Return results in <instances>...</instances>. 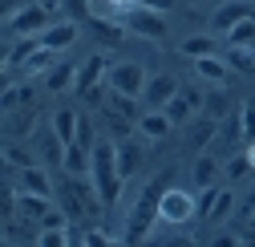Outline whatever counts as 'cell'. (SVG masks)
I'll return each mask as SVG.
<instances>
[{"instance_id":"6da1fadb","label":"cell","mask_w":255,"mask_h":247,"mask_svg":"<svg viewBox=\"0 0 255 247\" xmlns=\"http://www.w3.org/2000/svg\"><path fill=\"white\" fill-rule=\"evenodd\" d=\"M170 187V170H162L150 187L142 191V199L134 203V211H130V223H126V243H146L150 239V227H154V219H158V203H162V191Z\"/></svg>"},{"instance_id":"7a4b0ae2","label":"cell","mask_w":255,"mask_h":247,"mask_svg":"<svg viewBox=\"0 0 255 247\" xmlns=\"http://www.w3.org/2000/svg\"><path fill=\"white\" fill-rule=\"evenodd\" d=\"M61 207L69 211V219H77V223H89V219H98L102 215V195H98V187H93V178L85 182V174H69L65 182H61Z\"/></svg>"},{"instance_id":"3957f363","label":"cell","mask_w":255,"mask_h":247,"mask_svg":"<svg viewBox=\"0 0 255 247\" xmlns=\"http://www.w3.org/2000/svg\"><path fill=\"white\" fill-rule=\"evenodd\" d=\"M89 178H93V187H98V195H102V203L106 207H114L118 199H122V170H118V146L114 142H98L93 146V170H89Z\"/></svg>"},{"instance_id":"277c9868","label":"cell","mask_w":255,"mask_h":247,"mask_svg":"<svg viewBox=\"0 0 255 247\" xmlns=\"http://www.w3.org/2000/svg\"><path fill=\"white\" fill-rule=\"evenodd\" d=\"M122 24L130 28L134 37H146V41H162L166 37V12H158V8H146V4H130V8H122L118 12Z\"/></svg>"},{"instance_id":"5b68a950","label":"cell","mask_w":255,"mask_h":247,"mask_svg":"<svg viewBox=\"0 0 255 247\" xmlns=\"http://www.w3.org/2000/svg\"><path fill=\"white\" fill-rule=\"evenodd\" d=\"M158 219L170 223V227H182L190 219H199V199L186 195L182 187H166L162 191V203H158Z\"/></svg>"},{"instance_id":"8992f818","label":"cell","mask_w":255,"mask_h":247,"mask_svg":"<svg viewBox=\"0 0 255 247\" xmlns=\"http://www.w3.org/2000/svg\"><path fill=\"white\" fill-rule=\"evenodd\" d=\"M49 16H53V12H49L45 4H37V0H33V4H20V12L4 16V28H8L12 37H41L45 28L53 24Z\"/></svg>"},{"instance_id":"52a82bcc","label":"cell","mask_w":255,"mask_h":247,"mask_svg":"<svg viewBox=\"0 0 255 247\" xmlns=\"http://www.w3.org/2000/svg\"><path fill=\"white\" fill-rule=\"evenodd\" d=\"M110 89H118V94H130V98H142L146 94V69L142 61H118V65H110Z\"/></svg>"},{"instance_id":"ba28073f","label":"cell","mask_w":255,"mask_h":247,"mask_svg":"<svg viewBox=\"0 0 255 247\" xmlns=\"http://www.w3.org/2000/svg\"><path fill=\"white\" fill-rule=\"evenodd\" d=\"M102 77H110V61H106L102 53H93V57H85L81 65H77V81H73V89H77V94H85V89L102 85Z\"/></svg>"},{"instance_id":"9c48e42d","label":"cell","mask_w":255,"mask_h":247,"mask_svg":"<svg viewBox=\"0 0 255 247\" xmlns=\"http://www.w3.org/2000/svg\"><path fill=\"white\" fill-rule=\"evenodd\" d=\"M251 8H255L251 0H227V4H219L215 8V33H231L239 20L251 16Z\"/></svg>"},{"instance_id":"30bf717a","label":"cell","mask_w":255,"mask_h":247,"mask_svg":"<svg viewBox=\"0 0 255 247\" xmlns=\"http://www.w3.org/2000/svg\"><path fill=\"white\" fill-rule=\"evenodd\" d=\"M174 94H178V81H174L170 73H158V77L146 81V94H142V98H146L150 110H166V102H170Z\"/></svg>"},{"instance_id":"8fae6325","label":"cell","mask_w":255,"mask_h":247,"mask_svg":"<svg viewBox=\"0 0 255 247\" xmlns=\"http://www.w3.org/2000/svg\"><path fill=\"white\" fill-rule=\"evenodd\" d=\"M207 98L199 94V89H178V94L166 102V114L174 118V126H178V122H190V118H195V110L203 106Z\"/></svg>"},{"instance_id":"7c38bea8","label":"cell","mask_w":255,"mask_h":247,"mask_svg":"<svg viewBox=\"0 0 255 247\" xmlns=\"http://www.w3.org/2000/svg\"><path fill=\"white\" fill-rule=\"evenodd\" d=\"M138 130H142L150 142H158V138H166V134L174 130V118H170L166 110H150V114L138 118Z\"/></svg>"},{"instance_id":"4fadbf2b","label":"cell","mask_w":255,"mask_h":247,"mask_svg":"<svg viewBox=\"0 0 255 247\" xmlns=\"http://www.w3.org/2000/svg\"><path fill=\"white\" fill-rule=\"evenodd\" d=\"M77 41V24L73 20H61V24H49L45 33H41V45L45 49H53V53H61V49H69Z\"/></svg>"},{"instance_id":"5bb4252c","label":"cell","mask_w":255,"mask_h":247,"mask_svg":"<svg viewBox=\"0 0 255 247\" xmlns=\"http://www.w3.org/2000/svg\"><path fill=\"white\" fill-rule=\"evenodd\" d=\"M16 191H33V195H49L53 199V182L41 166H20V182H16Z\"/></svg>"},{"instance_id":"9a60e30c","label":"cell","mask_w":255,"mask_h":247,"mask_svg":"<svg viewBox=\"0 0 255 247\" xmlns=\"http://www.w3.org/2000/svg\"><path fill=\"white\" fill-rule=\"evenodd\" d=\"M227 61H219L215 53L211 57H195V73L203 77V81H211V85H223V81H227Z\"/></svg>"},{"instance_id":"2e32d148","label":"cell","mask_w":255,"mask_h":247,"mask_svg":"<svg viewBox=\"0 0 255 247\" xmlns=\"http://www.w3.org/2000/svg\"><path fill=\"white\" fill-rule=\"evenodd\" d=\"M77 81V65H69V61H53L49 73H45V85L53 89V94H61V89H69Z\"/></svg>"},{"instance_id":"e0dca14e","label":"cell","mask_w":255,"mask_h":247,"mask_svg":"<svg viewBox=\"0 0 255 247\" xmlns=\"http://www.w3.org/2000/svg\"><path fill=\"white\" fill-rule=\"evenodd\" d=\"M77 126H81V114L77 110H57L53 114V130H57V138L65 142V146L77 142Z\"/></svg>"},{"instance_id":"ac0fdd59","label":"cell","mask_w":255,"mask_h":247,"mask_svg":"<svg viewBox=\"0 0 255 247\" xmlns=\"http://www.w3.org/2000/svg\"><path fill=\"white\" fill-rule=\"evenodd\" d=\"M215 134H219V118H203V122H195V126L186 130V146L203 150L207 142H215Z\"/></svg>"},{"instance_id":"d6986e66","label":"cell","mask_w":255,"mask_h":247,"mask_svg":"<svg viewBox=\"0 0 255 247\" xmlns=\"http://www.w3.org/2000/svg\"><path fill=\"white\" fill-rule=\"evenodd\" d=\"M190 178H195V187H215V178H219V158L215 154H199L195 158V170H190Z\"/></svg>"},{"instance_id":"ffe728a7","label":"cell","mask_w":255,"mask_h":247,"mask_svg":"<svg viewBox=\"0 0 255 247\" xmlns=\"http://www.w3.org/2000/svg\"><path fill=\"white\" fill-rule=\"evenodd\" d=\"M37 49H41V37H20V41H16V45L4 53V69L12 73V69H16V65H24V61L33 57Z\"/></svg>"},{"instance_id":"44dd1931","label":"cell","mask_w":255,"mask_h":247,"mask_svg":"<svg viewBox=\"0 0 255 247\" xmlns=\"http://www.w3.org/2000/svg\"><path fill=\"white\" fill-rule=\"evenodd\" d=\"M138 166H142V146L122 138V142H118V170H122V178H130Z\"/></svg>"},{"instance_id":"7402d4cb","label":"cell","mask_w":255,"mask_h":247,"mask_svg":"<svg viewBox=\"0 0 255 247\" xmlns=\"http://www.w3.org/2000/svg\"><path fill=\"white\" fill-rule=\"evenodd\" d=\"M85 24H89V28H93V33H98V37H102V41H106V45H118V41H122V37H126V33H130V28H126V24H122V20H118V24H114V20H102V16H89V20H85Z\"/></svg>"},{"instance_id":"603a6c76","label":"cell","mask_w":255,"mask_h":247,"mask_svg":"<svg viewBox=\"0 0 255 247\" xmlns=\"http://www.w3.org/2000/svg\"><path fill=\"white\" fill-rule=\"evenodd\" d=\"M227 41H231V45H239V49H255V16L239 20L231 33H227Z\"/></svg>"},{"instance_id":"cb8c5ba5","label":"cell","mask_w":255,"mask_h":247,"mask_svg":"<svg viewBox=\"0 0 255 247\" xmlns=\"http://www.w3.org/2000/svg\"><path fill=\"white\" fill-rule=\"evenodd\" d=\"M227 65L239 69V73H255V49H239V45H231V49H227Z\"/></svg>"},{"instance_id":"d4e9b609","label":"cell","mask_w":255,"mask_h":247,"mask_svg":"<svg viewBox=\"0 0 255 247\" xmlns=\"http://www.w3.org/2000/svg\"><path fill=\"white\" fill-rule=\"evenodd\" d=\"M33 122H37V118L28 114V110H24V114L8 110V122H4V130H8V138H16V134L24 138V134H33Z\"/></svg>"},{"instance_id":"484cf974","label":"cell","mask_w":255,"mask_h":247,"mask_svg":"<svg viewBox=\"0 0 255 247\" xmlns=\"http://www.w3.org/2000/svg\"><path fill=\"white\" fill-rule=\"evenodd\" d=\"M215 53V37H186L182 41V57H190V61H195V57H211Z\"/></svg>"},{"instance_id":"4316f807","label":"cell","mask_w":255,"mask_h":247,"mask_svg":"<svg viewBox=\"0 0 255 247\" xmlns=\"http://www.w3.org/2000/svg\"><path fill=\"white\" fill-rule=\"evenodd\" d=\"M110 110H118L122 118H130V122H138V98H130V94H110Z\"/></svg>"},{"instance_id":"83f0119b","label":"cell","mask_w":255,"mask_h":247,"mask_svg":"<svg viewBox=\"0 0 255 247\" xmlns=\"http://www.w3.org/2000/svg\"><path fill=\"white\" fill-rule=\"evenodd\" d=\"M203 114H207V118H219V122L227 118V94H223L219 85H215V94H207V102H203Z\"/></svg>"},{"instance_id":"f1b7e54d","label":"cell","mask_w":255,"mask_h":247,"mask_svg":"<svg viewBox=\"0 0 255 247\" xmlns=\"http://www.w3.org/2000/svg\"><path fill=\"white\" fill-rule=\"evenodd\" d=\"M49 61H53V49H45V45H41V49H37V53L20 65V73H49Z\"/></svg>"},{"instance_id":"f546056e","label":"cell","mask_w":255,"mask_h":247,"mask_svg":"<svg viewBox=\"0 0 255 247\" xmlns=\"http://www.w3.org/2000/svg\"><path fill=\"white\" fill-rule=\"evenodd\" d=\"M251 170H255V166H251V158H247V150H243V154H235V158L227 162V178H231V182H239V178H247Z\"/></svg>"},{"instance_id":"4dcf8cb0","label":"cell","mask_w":255,"mask_h":247,"mask_svg":"<svg viewBox=\"0 0 255 247\" xmlns=\"http://www.w3.org/2000/svg\"><path fill=\"white\" fill-rule=\"evenodd\" d=\"M4 162H8V170H16V166H33L28 150H20L16 142H8V146H4Z\"/></svg>"},{"instance_id":"1f68e13d","label":"cell","mask_w":255,"mask_h":247,"mask_svg":"<svg viewBox=\"0 0 255 247\" xmlns=\"http://www.w3.org/2000/svg\"><path fill=\"white\" fill-rule=\"evenodd\" d=\"M16 102H20V106L28 102V85H12V81H8V85H4V114L16 110Z\"/></svg>"},{"instance_id":"d6a6232c","label":"cell","mask_w":255,"mask_h":247,"mask_svg":"<svg viewBox=\"0 0 255 247\" xmlns=\"http://www.w3.org/2000/svg\"><path fill=\"white\" fill-rule=\"evenodd\" d=\"M231 207H235V195H231V191H219V199H215V207H211L207 219H215V223H219V219H227V211H231Z\"/></svg>"},{"instance_id":"836d02e7","label":"cell","mask_w":255,"mask_h":247,"mask_svg":"<svg viewBox=\"0 0 255 247\" xmlns=\"http://www.w3.org/2000/svg\"><path fill=\"white\" fill-rule=\"evenodd\" d=\"M239 122H243V138H247V142H255V98H251V102L243 106Z\"/></svg>"},{"instance_id":"e575fe53","label":"cell","mask_w":255,"mask_h":247,"mask_svg":"<svg viewBox=\"0 0 255 247\" xmlns=\"http://www.w3.org/2000/svg\"><path fill=\"white\" fill-rule=\"evenodd\" d=\"M61 4L69 8V16H73V20H89V16H93V12H89L93 0H61Z\"/></svg>"},{"instance_id":"d590c367","label":"cell","mask_w":255,"mask_h":247,"mask_svg":"<svg viewBox=\"0 0 255 247\" xmlns=\"http://www.w3.org/2000/svg\"><path fill=\"white\" fill-rule=\"evenodd\" d=\"M215 199H219V191H215V187H203V195H199V219H207V215H211Z\"/></svg>"},{"instance_id":"8d00e7d4","label":"cell","mask_w":255,"mask_h":247,"mask_svg":"<svg viewBox=\"0 0 255 247\" xmlns=\"http://www.w3.org/2000/svg\"><path fill=\"white\" fill-rule=\"evenodd\" d=\"M77 142H85L89 150L98 146V142H93V122H89V118H81V126H77Z\"/></svg>"},{"instance_id":"74e56055","label":"cell","mask_w":255,"mask_h":247,"mask_svg":"<svg viewBox=\"0 0 255 247\" xmlns=\"http://www.w3.org/2000/svg\"><path fill=\"white\" fill-rule=\"evenodd\" d=\"M85 243H89V247H106V243H114V235H106V231H85Z\"/></svg>"},{"instance_id":"f35d334b","label":"cell","mask_w":255,"mask_h":247,"mask_svg":"<svg viewBox=\"0 0 255 247\" xmlns=\"http://www.w3.org/2000/svg\"><path fill=\"white\" fill-rule=\"evenodd\" d=\"M134 4H146V8H158V12H170L174 0H134Z\"/></svg>"},{"instance_id":"ab89813d","label":"cell","mask_w":255,"mask_h":247,"mask_svg":"<svg viewBox=\"0 0 255 247\" xmlns=\"http://www.w3.org/2000/svg\"><path fill=\"white\" fill-rule=\"evenodd\" d=\"M106 4H110L114 12H122V8H130V4H134V0H106Z\"/></svg>"},{"instance_id":"60d3db41","label":"cell","mask_w":255,"mask_h":247,"mask_svg":"<svg viewBox=\"0 0 255 247\" xmlns=\"http://www.w3.org/2000/svg\"><path fill=\"white\" fill-rule=\"evenodd\" d=\"M37 4H45L49 12H57V4H61V0H37Z\"/></svg>"},{"instance_id":"b9f144b4","label":"cell","mask_w":255,"mask_h":247,"mask_svg":"<svg viewBox=\"0 0 255 247\" xmlns=\"http://www.w3.org/2000/svg\"><path fill=\"white\" fill-rule=\"evenodd\" d=\"M247 158H251V166H255V142H247Z\"/></svg>"},{"instance_id":"7bdbcfd3","label":"cell","mask_w":255,"mask_h":247,"mask_svg":"<svg viewBox=\"0 0 255 247\" xmlns=\"http://www.w3.org/2000/svg\"><path fill=\"white\" fill-rule=\"evenodd\" d=\"M93 4H106V0H93Z\"/></svg>"},{"instance_id":"ee69618b","label":"cell","mask_w":255,"mask_h":247,"mask_svg":"<svg viewBox=\"0 0 255 247\" xmlns=\"http://www.w3.org/2000/svg\"><path fill=\"white\" fill-rule=\"evenodd\" d=\"M251 16H255V8H251Z\"/></svg>"}]
</instances>
